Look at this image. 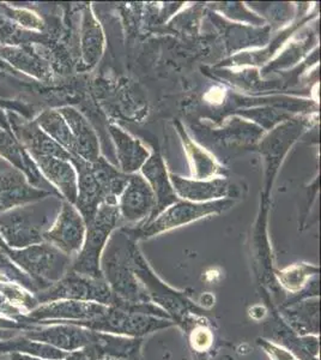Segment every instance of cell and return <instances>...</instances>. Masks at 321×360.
I'll list each match as a JSON object with an SVG mask.
<instances>
[{
    "label": "cell",
    "mask_w": 321,
    "mask_h": 360,
    "mask_svg": "<svg viewBox=\"0 0 321 360\" xmlns=\"http://www.w3.org/2000/svg\"><path fill=\"white\" fill-rule=\"evenodd\" d=\"M71 162L78 176L77 198L74 205L86 225L93 220L100 205H117L130 176L112 166L102 156L91 164L79 156L71 155Z\"/></svg>",
    "instance_id": "cell-1"
},
{
    "label": "cell",
    "mask_w": 321,
    "mask_h": 360,
    "mask_svg": "<svg viewBox=\"0 0 321 360\" xmlns=\"http://www.w3.org/2000/svg\"><path fill=\"white\" fill-rule=\"evenodd\" d=\"M122 221L118 205L103 203L100 205L91 221L86 224V237L81 251L72 269L77 274L102 278L100 257L107 240Z\"/></svg>",
    "instance_id": "cell-2"
},
{
    "label": "cell",
    "mask_w": 321,
    "mask_h": 360,
    "mask_svg": "<svg viewBox=\"0 0 321 360\" xmlns=\"http://www.w3.org/2000/svg\"><path fill=\"white\" fill-rule=\"evenodd\" d=\"M232 205L234 202L232 200H218L205 203H195L179 200L175 202L174 205L164 209L159 217H155L154 220L147 222L142 229H139L138 231L134 229L133 234L137 238L152 237L155 234L186 225L211 214L222 213L232 207Z\"/></svg>",
    "instance_id": "cell-3"
},
{
    "label": "cell",
    "mask_w": 321,
    "mask_h": 360,
    "mask_svg": "<svg viewBox=\"0 0 321 360\" xmlns=\"http://www.w3.org/2000/svg\"><path fill=\"white\" fill-rule=\"evenodd\" d=\"M11 257L20 266L28 270L39 281H57L69 266L67 255L53 245H32L22 251H13Z\"/></svg>",
    "instance_id": "cell-4"
},
{
    "label": "cell",
    "mask_w": 321,
    "mask_h": 360,
    "mask_svg": "<svg viewBox=\"0 0 321 360\" xmlns=\"http://www.w3.org/2000/svg\"><path fill=\"white\" fill-rule=\"evenodd\" d=\"M90 329L100 332L115 333V334H126V335L138 336L148 333L154 332L159 328L169 326L167 321H161L156 317L134 312L132 310L113 307L107 309V311L89 322L83 323Z\"/></svg>",
    "instance_id": "cell-5"
},
{
    "label": "cell",
    "mask_w": 321,
    "mask_h": 360,
    "mask_svg": "<svg viewBox=\"0 0 321 360\" xmlns=\"http://www.w3.org/2000/svg\"><path fill=\"white\" fill-rule=\"evenodd\" d=\"M86 222L77 208L70 202H64L53 227L44 233V238L54 248L66 255L81 249L86 237Z\"/></svg>",
    "instance_id": "cell-6"
},
{
    "label": "cell",
    "mask_w": 321,
    "mask_h": 360,
    "mask_svg": "<svg viewBox=\"0 0 321 360\" xmlns=\"http://www.w3.org/2000/svg\"><path fill=\"white\" fill-rule=\"evenodd\" d=\"M156 200L154 191L142 174H130L126 186L118 197L117 205L122 220L126 222H139L149 219L154 212Z\"/></svg>",
    "instance_id": "cell-7"
},
{
    "label": "cell",
    "mask_w": 321,
    "mask_h": 360,
    "mask_svg": "<svg viewBox=\"0 0 321 360\" xmlns=\"http://www.w3.org/2000/svg\"><path fill=\"white\" fill-rule=\"evenodd\" d=\"M59 298L76 299L81 302L93 300L98 304L112 303L110 287L102 281V278H89L79 274L71 275L40 297L41 300Z\"/></svg>",
    "instance_id": "cell-8"
},
{
    "label": "cell",
    "mask_w": 321,
    "mask_h": 360,
    "mask_svg": "<svg viewBox=\"0 0 321 360\" xmlns=\"http://www.w3.org/2000/svg\"><path fill=\"white\" fill-rule=\"evenodd\" d=\"M169 179L176 196L183 201L205 203V202L225 200L232 196V185L227 178L212 179H188L169 173Z\"/></svg>",
    "instance_id": "cell-9"
},
{
    "label": "cell",
    "mask_w": 321,
    "mask_h": 360,
    "mask_svg": "<svg viewBox=\"0 0 321 360\" xmlns=\"http://www.w3.org/2000/svg\"><path fill=\"white\" fill-rule=\"evenodd\" d=\"M140 172L144 179L147 180L148 184L154 191L155 205L154 212L151 217L148 219V222L154 220L155 217H159L164 209L174 205L175 202L179 201V197L176 196L171 179L169 173L167 171V166L164 164V160L159 153L154 152L150 154L147 162L143 165Z\"/></svg>",
    "instance_id": "cell-10"
},
{
    "label": "cell",
    "mask_w": 321,
    "mask_h": 360,
    "mask_svg": "<svg viewBox=\"0 0 321 360\" xmlns=\"http://www.w3.org/2000/svg\"><path fill=\"white\" fill-rule=\"evenodd\" d=\"M0 233L10 245L17 248L34 245L44 239V233L28 208L15 209L0 215Z\"/></svg>",
    "instance_id": "cell-11"
},
{
    "label": "cell",
    "mask_w": 321,
    "mask_h": 360,
    "mask_svg": "<svg viewBox=\"0 0 321 360\" xmlns=\"http://www.w3.org/2000/svg\"><path fill=\"white\" fill-rule=\"evenodd\" d=\"M37 167L55 185L67 202L74 205L78 193L77 171L69 160L53 156H33Z\"/></svg>",
    "instance_id": "cell-12"
},
{
    "label": "cell",
    "mask_w": 321,
    "mask_h": 360,
    "mask_svg": "<svg viewBox=\"0 0 321 360\" xmlns=\"http://www.w3.org/2000/svg\"><path fill=\"white\" fill-rule=\"evenodd\" d=\"M108 130L115 146L120 171L129 176L138 172L150 156L149 150L139 139H134L118 125L110 124Z\"/></svg>",
    "instance_id": "cell-13"
},
{
    "label": "cell",
    "mask_w": 321,
    "mask_h": 360,
    "mask_svg": "<svg viewBox=\"0 0 321 360\" xmlns=\"http://www.w3.org/2000/svg\"><path fill=\"white\" fill-rule=\"evenodd\" d=\"M58 112L64 117L74 135L77 146V156L91 164L98 161L100 158V143L89 120L72 107H63Z\"/></svg>",
    "instance_id": "cell-14"
},
{
    "label": "cell",
    "mask_w": 321,
    "mask_h": 360,
    "mask_svg": "<svg viewBox=\"0 0 321 360\" xmlns=\"http://www.w3.org/2000/svg\"><path fill=\"white\" fill-rule=\"evenodd\" d=\"M47 195L48 193L32 188L20 172L13 171L0 174V214L6 213L8 209L27 202L40 200Z\"/></svg>",
    "instance_id": "cell-15"
},
{
    "label": "cell",
    "mask_w": 321,
    "mask_h": 360,
    "mask_svg": "<svg viewBox=\"0 0 321 360\" xmlns=\"http://www.w3.org/2000/svg\"><path fill=\"white\" fill-rule=\"evenodd\" d=\"M105 51V35L90 6L84 8L81 27V52L88 68L96 65Z\"/></svg>",
    "instance_id": "cell-16"
},
{
    "label": "cell",
    "mask_w": 321,
    "mask_h": 360,
    "mask_svg": "<svg viewBox=\"0 0 321 360\" xmlns=\"http://www.w3.org/2000/svg\"><path fill=\"white\" fill-rule=\"evenodd\" d=\"M108 307L102 304L86 303V302H63L44 307L34 311L37 319H79L81 324L101 317Z\"/></svg>",
    "instance_id": "cell-17"
},
{
    "label": "cell",
    "mask_w": 321,
    "mask_h": 360,
    "mask_svg": "<svg viewBox=\"0 0 321 360\" xmlns=\"http://www.w3.org/2000/svg\"><path fill=\"white\" fill-rule=\"evenodd\" d=\"M175 125L181 137L185 152L188 154V161L191 164L193 179H212L217 174H222L223 168L221 167L215 158H212L208 152L204 150L203 148L193 142L179 122H176Z\"/></svg>",
    "instance_id": "cell-18"
},
{
    "label": "cell",
    "mask_w": 321,
    "mask_h": 360,
    "mask_svg": "<svg viewBox=\"0 0 321 360\" xmlns=\"http://www.w3.org/2000/svg\"><path fill=\"white\" fill-rule=\"evenodd\" d=\"M94 332L83 330L77 327H55L45 332L30 334L32 339L46 341L66 351H74L77 348L88 347L94 341Z\"/></svg>",
    "instance_id": "cell-19"
},
{
    "label": "cell",
    "mask_w": 321,
    "mask_h": 360,
    "mask_svg": "<svg viewBox=\"0 0 321 360\" xmlns=\"http://www.w3.org/2000/svg\"><path fill=\"white\" fill-rule=\"evenodd\" d=\"M22 142L27 146L33 156H53L71 161V154L42 131L37 124L22 125L20 130Z\"/></svg>",
    "instance_id": "cell-20"
},
{
    "label": "cell",
    "mask_w": 321,
    "mask_h": 360,
    "mask_svg": "<svg viewBox=\"0 0 321 360\" xmlns=\"http://www.w3.org/2000/svg\"><path fill=\"white\" fill-rule=\"evenodd\" d=\"M37 124L42 131L54 139L71 155L77 156V146L64 117L58 111H46L37 118Z\"/></svg>",
    "instance_id": "cell-21"
},
{
    "label": "cell",
    "mask_w": 321,
    "mask_h": 360,
    "mask_svg": "<svg viewBox=\"0 0 321 360\" xmlns=\"http://www.w3.org/2000/svg\"><path fill=\"white\" fill-rule=\"evenodd\" d=\"M1 56L8 59L17 69L33 75L37 78H47L49 76V66L40 54L35 53L28 46L22 47H4Z\"/></svg>",
    "instance_id": "cell-22"
},
{
    "label": "cell",
    "mask_w": 321,
    "mask_h": 360,
    "mask_svg": "<svg viewBox=\"0 0 321 360\" xmlns=\"http://www.w3.org/2000/svg\"><path fill=\"white\" fill-rule=\"evenodd\" d=\"M30 35L28 33L20 30L8 17L0 13V44L17 45L27 41Z\"/></svg>",
    "instance_id": "cell-23"
},
{
    "label": "cell",
    "mask_w": 321,
    "mask_h": 360,
    "mask_svg": "<svg viewBox=\"0 0 321 360\" xmlns=\"http://www.w3.org/2000/svg\"><path fill=\"white\" fill-rule=\"evenodd\" d=\"M5 16L8 18H13L23 27L33 29L44 28V23L41 21V18H39L35 13L27 11V10H11V8H5Z\"/></svg>",
    "instance_id": "cell-24"
},
{
    "label": "cell",
    "mask_w": 321,
    "mask_h": 360,
    "mask_svg": "<svg viewBox=\"0 0 321 360\" xmlns=\"http://www.w3.org/2000/svg\"><path fill=\"white\" fill-rule=\"evenodd\" d=\"M283 274V283L288 287H299L305 281V274H307L306 271H303L302 268H294V269H289L288 271L282 273Z\"/></svg>",
    "instance_id": "cell-25"
},
{
    "label": "cell",
    "mask_w": 321,
    "mask_h": 360,
    "mask_svg": "<svg viewBox=\"0 0 321 360\" xmlns=\"http://www.w3.org/2000/svg\"><path fill=\"white\" fill-rule=\"evenodd\" d=\"M192 342L197 349L203 351L205 348L209 347L211 344V334L208 330H204V329H198L193 333L192 336Z\"/></svg>",
    "instance_id": "cell-26"
},
{
    "label": "cell",
    "mask_w": 321,
    "mask_h": 360,
    "mask_svg": "<svg viewBox=\"0 0 321 360\" xmlns=\"http://www.w3.org/2000/svg\"><path fill=\"white\" fill-rule=\"evenodd\" d=\"M67 360H96L94 356H91L86 349L84 351H81V352H74L71 353L69 356H67Z\"/></svg>",
    "instance_id": "cell-27"
},
{
    "label": "cell",
    "mask_w": 321,
    "mask_h": 360,
    "mask_svg": "<svg viewBox=\"0 0 321 360\" xmlns=\"http://www.w3.org/2000/svg\"><path fill=\"white\" fill-rule=\"evenodd\" d=\"M1 291L5 292V293H6V292H8V288H5V287H1ZM10 291H11V298H13V293H16V295H18V293H20V292L13 291V288H11Z\"/></svg>",
    "instance_id": "cell-28"
},
{
    "label": "cell",
    "mask_w": 321,
    "mask_h": 360,
    "mask_svg": "<svg viewBox=\"0 0 321 360\" xmlns=\"http://www.w3.org/2000/svg\"><path fill=\"white\" fill-rule=\"evenodd\" d=\"M0 248H3V249H5L4 240H3V238H1V236H0Z\"/></svg>",
    "instance_id": "cell-29"
},
{
    "label": "cell",
    "mask_w": 321,
    "mask_h": 360,
    "mask_svg": "<svg viewBox=\"0 0 321 360\" xmlns=\"http://www.w3.org/2000/svg\"><path fill=\"white\" fill-rule=\"evenodd\" d=\"M0 360H10L6 356H0Z\"/></svg>",
    "instance_id": "cell-30"
},
{
    "label": "cell",
    "mask_w": 321,
    "mask_h": 360,
    "mask_svg": "<svg viewBox=\"0 0 321 360\" xmlns=\"http://www.w3.org/2000/svg\"><path fill=\"white\" fill-rule=\"evenodd\" d=\"M101 360H131V359H113V358H106V359Z\"/></svg>",
    "instance_id": "cell-31"
},
{
    "label": "cell",
    "mask_w": 321,
    "mask_h": 360,
    "mask_svg": "<svg viewBox=\"0 0 321 360\" xmlns=\"http://www.w3.org/2000/svg\"><path fill=\"white\" fill-rule=\"evenodd\" d=\"M15 359H17V360H22V359H20V356H15ZM27 360H28V359H27Z\"/></svg>",
    "instance_id": "cell-32"
}]
</instances>
